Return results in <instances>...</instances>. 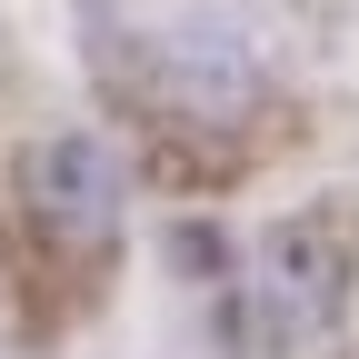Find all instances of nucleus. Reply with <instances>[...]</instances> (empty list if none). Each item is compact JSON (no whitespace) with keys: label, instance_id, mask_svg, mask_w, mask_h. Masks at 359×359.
Here are the masks:
<instances>
[{"label":"nucleus","instance_id":"f03ea898","mask_svg":"<svg viewBox=\"0 0 359 359\" xmlns=\"http://www.w3.org/2000/svg\"><path fill=\"white\" fill-rule=\"evenodd\" d=\"M11 210H20V240L50 269H110L120 210H130L120 150L100 140V130H40V140L11 160Z\"/></svg>","mask_w":359,"mask_h":359},{"label":"nucleus","instance_id":"7ed1b4c3","mask_svg":"<svg viewBox=\"0 0 359 359\" xmlns=\"http://www.w3.org/2000/svg\"><path fill=\"white\" fill-rule=\"evenodd\" d=\"M359 299V200H309L290 219H269L250 250V309L269 349H299L349 320Z\"/></svg>","mask_w":359,"mask_h":359},{"label":"nucleus","instance_id":"f257e3e1","mask_svg":"<svg viewBox=\"0 0 359 359\" xmlns=\"http://www.w3.org/2000/svg\"><path fill=\"white\" fill-rule=\"evenodd\" d=\"M110 100L130 110L140 170L160 190H219V180L259 170L280 150V80L219 20H140L130 40H110Z\"/></svg>","mask_w":359,"mask_h":359}]
</instances>
